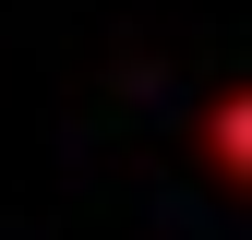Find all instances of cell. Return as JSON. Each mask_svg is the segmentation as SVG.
Listing matches in <instances>:
<instances>
[{"label":"cell","instance_id":"cell-1","mask_svg":"<svg viewBox=\"0 0 252 240\" xmlns=\"http://www.w3.org/2000/svg\"><path fill=\"white\" fill-rule=\"evenodd\" d=\"M204 156L216 180H252V96H204Z\"/></svg>","mask_w":252,"mask_h":240}]
</instances>
